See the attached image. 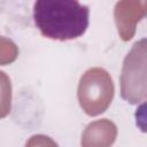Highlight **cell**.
Instances as JSON below:
<instances>
[{
	"label": "cell",
	"instance_id": "6da1fadb",
	"mask_svg": "<svg viewBox=\"0 0 147 147\" xmlns=\"http://www.w3.org/2000/svg\"><path fill=\"white\" fill-rule=\"evenodd\" d=\"M33 22L48 39L72 40L86 32L90 8L76 0H38L33 3Z\"/></svg>",
	"mask_w": 147,
	"mask_h": 147
}]
</instances>
